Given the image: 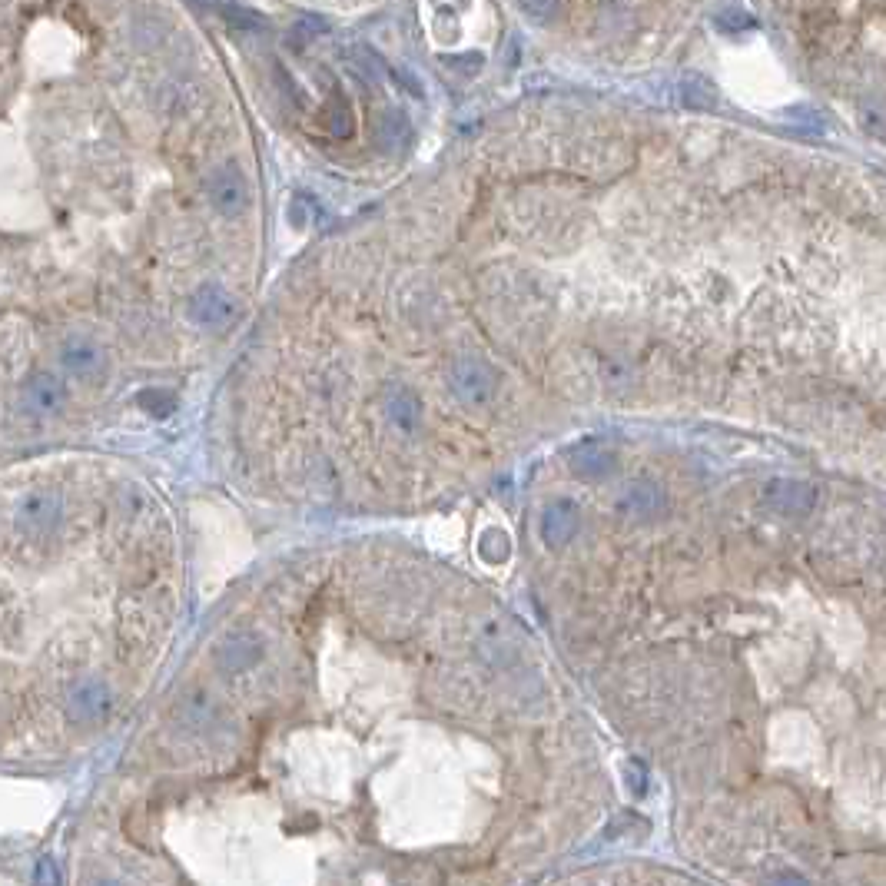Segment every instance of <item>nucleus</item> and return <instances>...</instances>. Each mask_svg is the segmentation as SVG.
<instances>
[{"label":"nucleus","instance_id":"12","mask_svg":"<svg viewBox=\"0 0 886 886\" xmlns=\"http://www.w3.org/2000/svg\"><path fill=\"white\" fill-rule=\"evenodd\" d=\"M478 555H482V561H488V565H502V561H508V555H512V541H508L502 528H488L482 541H478Z\"/></svg>","mask_w":886,"mask_h":886},{"label":"nucleus","instance_id":"9","mask_svg":"<svg viewBox=\"0 0 886 886\" xmlns=\"http://www.w3.org/2000/svg\"><path fill=\"white\" fill-rule=\"evenodd\" d=\"M382 409H385V419H389V425L395 432L402 435H415L422 425V402L415 399L412 389H405V385H389L382 395Z\"/></svg>","mask_w":886,"mask_h":886},{"label":"nucleus","instance_id":"15","mask_svg":"<svg viewBox=\"0 0 886 886\" xmlns=\"http://www.w3.org/2000/svg\"><path fill=\"white\" fill-rule=\"evenodd\" d=\"M405 133H409V123H405V117L399 110H389L382 117V123H379V137H385V140H402Z\"/></svg>","mask_w":886,"mask_h":886},{"label":"nucleus","instance_id":"13","mask_svg":"<svg viewBox=\"0 0 886 886\" xmlns=\"http://www.w3.org/2000/svg\"><path fill=\"white\" fill-rule=\"evenodd\" d=\"M220 10H223V17L229 20V24H233L236 30H263L266 27V20L256 14V10H246V7H239V4H220Z\"/></svg>","mask_w":886,"mask_h":886},{"label":"nucleus","instance_id":"2","mask_svg":"<svg viewBox=\"0 0 886 886\" xmlns=\"http://www.w3.org/2000/svg\"><path fill=\"white\" fill-rule=\"evenodd\" d=\"M448 385H452V395L468 409H482L495 399L498 392V372L492 362H485L482 356H458L448 369Z\"/></svg>","mask_w":886,"mask_h":886},{"label":"nucleus","instance_id":"1","mask_svg":"<svg viewBox=\"0 0 886 886\" xmlns=\"http://www.w3.org/2000/svg\"><path fill=\"white\" fill-rule=\"evenodd\" d=\"M87 505L64 455L0 468V757L64 760L117 714L93 661Z\"/></svg>","mask_w":886,"mask_h":886},{"label":"nucleus","instance_id":"17","mask_svg":"<svg viewBox=\"0 0 886 886\" xmlns=\"http://www.w3.org/2000/svg\"><path fill=\"white\" fill-rule=\"evenodd\" d=\"M329 130L336 133V137H349V133H352V120H349V110H346V107H336V110H332Z\"/></svg>","mask_w":886,"mask_h":886},{"label":"nucleus","instance_id":"11","mask_svg":"<svg viewBox=\"0 0 886 886\" xmlns=\"http://www.w3.org/2000/svg\"><path fill=\"white\" fill-rule=\"evenodd\" d=\"M681 97H684L687 107L711 110L714 103H717V90H714V83L707 80V77H687V80H681Z\"/></svg>","mask_w":886,"mask_h":886},{"label":"nucleus","instance_id":"5","mask_svg":"<svg viewBox=\"0 0 886 886\" xmlns=\"http://www.w3.org/2000/svg\"><path fill=\"white\" fill-rule=\"evenodd\" d=\"M664 508H667L664 488L658 482H651V478H634V482L624 485L621 495L614 498V512L631 518V521L658 518V515H664Z\"/></svg>","mask_w":886,"mask_h":886},{"label":"nucleus","instance_id":"16","mask_svg":"<svg viewBox=\"0 0 886 886\" xmlns=\"http://www.w3.org/2000/svg\"><path fill=\"white\" fill-rule=\"evenodd\" d=\"M326 34V20L322 17H302L299 24L293 27V40H309V37H319Z\"/></svg>","mask_w":886,"mask_h":886},{"label":"nucleus","instance_id":"3","mask_svg":"<svg viewBox=\"0 0 886 886\" xmlns=\"http://www.w3.org/2000/svg\"><path fill=\"white\" fill-rule=\"evenodd\" d=\"M186 319L200 329H226L229 322L236 319V302L226 293L223 286L216 283H203L186 302Z\"/></svg>","mask_w":886,"mask_h":886},{"label":"nucleus","instance_id":"6","mask_svg":"<svg viewBox=\"0 0 886 886\" xmlns=\"http://www.w3.org/2000/svg\"><path fill=\"white\" fill-rule=\"evenodd\" d=\"M581 531V512L575 502H568V498H555L551 505H545V512H541V521H538V535L541 541H545L548 548H565L568 541H575Z\"/></svg>","mask_w":886,"mask_h":886},{"label":"nucleus","instance_id":"4","mask_svg":"<svg viewBox=\"0 0 886 886\" xmlns=\"http://www.w3.org/2000/svg\"><path fill=\"white\" fill-rule=\"evenodd\" d=\"M206 196H210L213 210L220 216H239L246 213L249 206V183L243 170H239L236 163H223L216 166V170L210 173V180H206Z\"/></svg>","mask_w":886,"mask_h":886},{"label":"nucleus","instance_id":"18","mask_svg":"<svg viewBox=\"0 0 886 886\" xmlns=\"http://www.w3.org/2000/svg\"><path fill=\"white\" fill-rule=\"evenodd\" d=\"M206 4H226V0H206Z\"/></svg>","mask_w":886,"mask_h":886},{"label":"nucleus","instance_id":"14","mask_svg":"<svg viewBox=\"0 0 886 886\" xmlns=\"http://www.w3.org/2000/svg\"><path fill=\"white\" fill-rule=\"evenodd\" d=\"M518 7L525 10L531 20H538V24H548V20L558 17L561 0H518Z\"/></svg>","mask_w":886,"mask_h":886},{"label":"nucleus","instance_id":"8","mask_svg":"<svg viewBox=\"0 0 886 886\" xmlns=\"http://www.w3.org/2000/svg\"><path fill=\"white\" fill-rule=\"evenodd\" d=\"M568 468L585 482H604L618 468V452L604 442H585L568 455Z\"/></svg>","mask_w":886,"mask_h":886},{"label":"nucleus","instance_id":"10","mask_svg":"<svg viewBox=\"0 0 886 886\" xmlns=\"http://www.w3.org/2000/svg\"><path fill=\"white\" fill-rule=\"evenodd\" d=\"M764 502L780 515H807L813 508V485L794 482V478H777V482L767 485Z\"/></svg>","mask_w":886,"mask_h":886},{"label":"nucleus","instance_id":"7","mask_svg":"<svg viewBox=\"0 0 886 886\" xmlns=\"http://www.w3.org/2000/svg\"><path fill=\"white\" fill-rule=\"evenodd\" d=\"M259 658H263V641H259V634H253V631L226 634L223 644L216 648V667L229 677L246 674L249 667L259 664Z\"/></svg>","mask_w":886,"mask_h":886}]
</instances>
